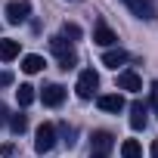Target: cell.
<instances>
[{
  "instance_id": "cell-1",
  "label": "cell",
  "mask_w": 158,
  "mask_h": 158,
  "mask_svg": "<svg viewBox=\"0 0 158 158\" xmlns=\"http://www.w3.org/2000/svg\"><path fill=\"white\" fill-rule=\"evenodd\" d=\"M50 50L56 53V59H59V68H62V71H68V68H74V65H77V53L65 44V37H50Z\"/></svg>"
},
{
  "instance_id": "cell-2",
  "label": "cell",
  "mask_w": 158,
  "mask_h": 158,
  "mask_svg": "<svg viewBox=\"0 0 158 158\" xmlns=\"http://www.w3.org/2000/svg\"><path fill=\"white\" fill-rule=\"evenodd\" d=\"M96 87H99V74H96L93 68H84L81 77H77V84H74V93L81 96V99H90V96L96 93Z\"/></svg>"
},
{
  "instance_id": "cell-3",
  "label": "cell",
  "mask_w": 158,
  "mask_h": 158,
  "mask_svg": "<svg viewBox=\"0 0 158 158\" xmlns=\"http://www.w3.org/2000/svg\"><path fill=\"white\" fill-rule=\"evenodd\" d=\"M121 3H124L136 19H146V22L155 19V0H121Z\"/></svg>"
},
{
  "instance_id": "cell-4",
  "label": "cell",
  "mask_w": 158,
  "mask_h": 158,
  "mask_svg": "<svg viewBox=\"0 0 158 158\" xmlns=\"http://www.w3.org/2000/svg\"><path fill=\"white\" fill-rule=\"evenodd\" d=\"M53 146H56V127H53V124H40V127H37L34 149H37V152H50Z\"/></svg>"
},
{
  "instance_id": "cell-5",
  "label": "cell",
  "mask_w": 158,
  "mask_h": 158,
  "mask_svg": "<svg viewBox=\"0 0 158 158\" xmlns=\"http://www.w3.org/2000/svg\"><path fill=\"white\" fill-rule=\"evenodd\" d=\"M90 146H93V155H109V149L115 146V136H112L109 130H93Z\"/></svg>"
},
{
  "instance_id": "cell-6",
  "label": "cell",
  "mask_w": 158,
  "mask_h": 158,
  "mask_svg": "<svg viewBox=\"0 0 158 158\" xmlns=\"http://www.w3.org/2000/svg\"><path fill=\"white\" fill-rule=\"evenodd\" d=\"M28 13H31V3H28V0H13V3H6V19H10L13 25L25 22Z\"/></svg>"
},
{
  "instance_id": "cell-7",
  "label": "cell",
  "mask_w": 158,
  "mask_h": 158,
  "mask_svg": "<svg viewBox=\"0 0 158 158\" xmlns=\"http://www.w3.org/2000/svg\"><path fill=\"white\" fill-rule=\"evenodd\" d=\"M40 96H44V106L56 109V106H62V99H65V87H62V84H47Z\"/></svg>"
},
{
  "instance_id": "cell-8",
  "label": "cell",
  "mask_w": 158,
  "mask_h": 158,
  "mask_svg": "<svg viewBox=\"0 0 158 158\" xmlns=\"http://www.w3.org/2000/svg\"><path fill=\"white\" fill-rule=\"evenodd\" d=\"M93 44H99V47H112V44H118V34H115L106 22H99L96 31H93Z\"/></svg>"
},
{
  "instance_id": "cell-9",
  "label": "cell",
  "mask_w": 158,
  "mask_h": 158,
  "mask_svg": "<svg viewBox=\"0 0 158 158\" xmlns=\"http://www.w3.org/2000/svg\"><path fill=\"white\" fill-rule=\"evenodd\" d=\"M146 115H149L146 102H139V99H136V102L130 106V127H133V130H143V127H146V121H149Z\"/></svg>"
},
{
  "instance_id": "cell-10",
  "label": "cell",
  "mask_w": 158,
  "mask_h": 158,
  "mask_svg": "<svg viewBox=\"0 0 158 158\" xmlns=\"http://www.w3.org/2000/svg\"><path fill=\"white\" fill-rule=\"evenodd\" d=\"M118 90H130V93L143 90L139 74H136V71H121V74H118Z\"/></svg>"
},
{
  "instance_id": "cell-11",
  "label": "cell",
  "mask_w": 158,
  "mask_h": 158,
  "mask_svg": "<svg viewBox=\"0 0 158 158\" xmlns=\"http://www.w3.org/2000/svg\"><path fill=\"white\" fill-rule=\"evenodd\" d=\"M96 102H99V109H102V112H115V115H118V112H124V96H121V93L99 96Z\"/></svg>"
},
{
  "instance_id": "cell-12",
  "label": "cell",
  "mask_w": 158,
  "mask_h": 158,
  "mask_svg": "<svg viewBox=\"0 0 158 158\" xmlns=\"http://www.w3.org/2000/svg\"><path fill=\"white\" fill-rule=\"evenodd\" d=\"M16 56H19V40L3 37V40H0V62H10V59H16Z\"/></svg>"
},
{
  "instance_id": "cell-13",
  "label": "cell",
  "mask_w": 158,
  "mask_h": 158,
  "mask_svg": "<svg viewBox=\"0 0 158 158\" xmlns=\"http://www.w3.org/2000/svg\"><path fill=\"white\" fill-rule=\"evenodd\" d=\"M130 56L124 53V50H106L102 53V65H109V68H118V65H124Z\"/></svg>"
},
{
  "instance_id": "cell-14",
  "label": "cell",
  "mask_w": 158,
  "mask_h": 158,
  "mask_svg": "<svg viewBox=\"0 0 158 158\" xmlns=\"http://www.w3.org/2000/svg\"><path fill=\"white\" fill-rule=\"evenodd\" d=\"M44 65H47V62H44L40 56H25V59H22V71H25V74H37V71H44Z\"/></svg>"
},
{
  "instance_id": "cell-15",
  "label": "cell",
  "mask_w": 158,
  "mask_h": 158,
  "mask_svg": "<svg viewBox=\"0 0 158 158\" xmlns=\"http://www.w3.org/2000/svg\"><path fill=\"white\" fill-rule=\"evenodd\" d=\"M121 158H143V146L136 139H124L121 143Z\"/></svg>"
},
{
  "instance_id": "cell-16",
  "label": "cell",
  "mask_w": 158,
  "mask_h": 158,
  "mask_svg": "<svg viewBox=\"0 0 158 158\" xmlns=\"http://www.w3.org/2000/svg\"><path fill=\"white\" fill-rule=\"evenodd\" d=\"M16 99H19V106H22V109H25V106H31V102H34V87H31V84H22V87L16 90Z\"/></svg>"
},
{
  "instance_id": "cell-17",
  "label": "cell",
  "mask_w": 158,
  "mask_h": 158,
  "mask_svg": "<svg viewBox=\"0 0 158 158\" xmlns=\"http://www.w3.org/2000/svg\"><path fill=\"white\" fill-rule=\"evenodd\" d=\"M10 127H13V133H25L28 130V118L25 115H13L10 118Z\"/></svg>"
},
{
  "instance_id": "cell-18",
  "label": "cell",
  "mask_w": 158,
  "mask_h": 158,
  "mask_svg": "<svg viewBox=\"0 0 158 158\" xmlns=\"http://www.w3.org/2000/svg\"><path fill=\"white\" fill-rule=\"evenodd\" d=\"M62 37H71V40H77V37H81V28H77L74 22H65V28H62Z\"/></svg>"
},
{
  "instance_id": "cell-19",
  "label": "cell",
  "mask_w": 158,
  "mask_h": 158,
  "mask_svg": "<svg viewBox=\"0 0 158 158\" xmlns=\"http://www.w3.org/2000/svg\"><path fill=\"white\" fill-rule=\"evenodd\" d=\"M149 93H152V109H155V115H158V81H152Z\"/></svg>"
},
{
  "instance_id": "cell-20",
  "label": "cell",
  "mask_w": 158,
  "mask_h": 158,
  "mask_svg": "<svg viewBox=\"0 0 158 158\" xmlns=\"http://www.w3.org/2000/svg\"><path fill=\"white\" fill-rule=\"evenodd\" d=\"M13 84V74L10 71H0V87H10Z\"/></svg>"
},
{
  "instance_id": "cell-21",
  "label": "cell",
  "mask_w": 158,
  "mask_h": 158,
  "mask_svg": "<svg viewBox=\"0 0 158 158\" xmlns=\"http://www.w3.org/2000/svg\"><path fill=\"white\" fill-rule=\"evenodd\" d=\"M149 155H152V158H158V139H155V143L149 146Z\"/></svg>"
},
{
  "instance_id": "cell-22",
  "label": "cell",
  "mask_w": 158,
  "mask_h": 158,
  "mask_svg": "<svg viewBox=\"0 0 158 158\" xmlns=\"http://www.w3.org/2000/svg\"><path fill=\"white\" fill-rule=\"evenodd\" d=\"M3 121H6V109H3V106H0V124H3Z\"/></svg>"
},
{
  "instance_id": "cell-23",
  "label": "cell",
  "mask_w": 158,
  "mask_h": 158,
  "mask_svg": "<svg viewBox=\"0 0 158 158\" xmlns=\"http://www.w3.org/2000/svg\"><path fill=\"white\" fill-rule=\"evenodd\" d=\"M90 158H106V155H90Z\"/></svg>"
}]
</instances>
